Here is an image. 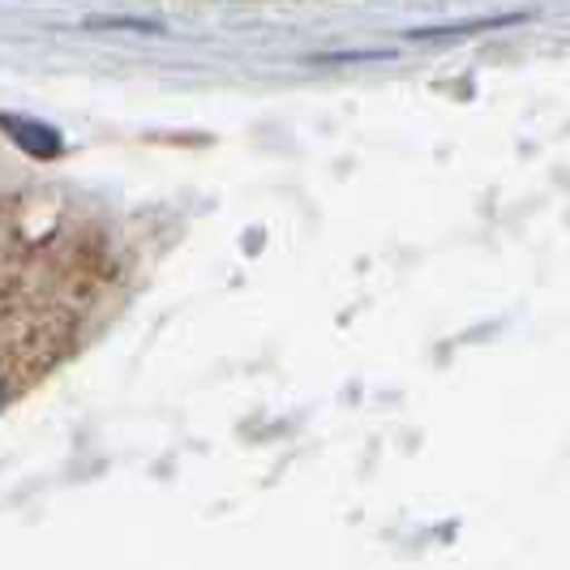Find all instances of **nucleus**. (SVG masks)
<instances>
[{"label":"nucleus","instance_id":"f257e3e1","mask_svg":"<svg viewBox=\"0 0 570 570\" xmlns=\"http://www.w3.org/2000/svg\"><path fill=\"white\" fill-rule=\"evenodd\" d=\"M0 129L35 159H57L60 155V134L52 125H39V120H27V116H0Z\"/></svg>","mask_w":570,"mask_h":570},{"label":"nucleus","instance_id":"f03ea898","mask_svg":"<svg viewBox=\"0 0 570 570\" xmlns=\"http://www.w3.org/2000/svg\"><path fill=\"white\" fill-rule=\"evenodd\" d=\"M0 403H4V386H0Z\"/></svg>","mask_w":570,"mask_h":570}]
</instances>
